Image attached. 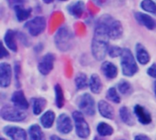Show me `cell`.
Listing matches in <instances>:
<instances>
[{"label":"cell","mask_w":156,"mask_h":140,"mask_svg":"<svg viewBox=\"0 0 156 140\" xmlns=\"http://www.w3.org/2000/svg\"><path fill=\"white\" fill-rule=\"evenodd\" d=\"M109 34L108 29L106 27V24L104 21L100 18L98 21L95 31H94V37L91 43V51L93 57L97 61H102L109 50Z\"/></svg>","instance_id":"obj_1"},{"label":"cell","mask_w":156,"mask_h":140,"mask_svg":"<svg viewBox=\"0 0 156 140\" xmlns=\"http://www.w3.org/2000/svg\"><path fill=\"white\" fill-rule=\"evenodd\" d=\"M121 58V65L123 75L128 77L133 76L138 72V66L132 51L129 49H123Z\"/></svg>","instance_id":"obj_2"},{"label":"cell","mask_w":156,"mask_h":140,"mask_svg":"<svg viewBox=\"0 0 156 140\" xmlns=\"http://www.w3.org/2000/svg\"><path fill=\"white\" fill-rule=\"evenodd\" d=\"M73 34L67 27H61L55 36V43L57 48L61 51L69 50L72 46Z\"/></svg>","instance_id":"obj_3"},{"label":"cell","mask_w":156,"mask_h":140,"mask_svg":"<svg viewBox=\"0 0 156 140\" xmlns=\"http://www.w3.org/2000/svg\"><path fill=\"white\" fill-rule=\"evenodd\" d=\"M0 115L3 120L10 122H21L27 118V114L24 110L9 105L2 106Z\"/></svg>","instance_id":"obj_4"},{"label":"cell","mask_w":156,"mask_h":140,"mask_svg":"<svg viewBox=\"0 0 156 140\" xmlns=\"http://www.w3.org/2000/svg\"><path fill=\"white\" fill-rule=\"evenodd\" d=\"M72 116L75 123L76 134L78 135V137L83 139L88 138V137L90 134V127L85 120L83 115L79 111H75L73 112Z\"/></svg>","instance_id":"obj_5"},{"label":"cell","mask_w":156,"mask_h":140,"mask_svg":"<svg viewBox=\"0 0 156 140\" xmlns=\"http://www.w3.org/2000/svg\"><path fill=\"white\" fill-rule=\"evenodd\" d=\"M101 18L106 24L110 39H120L122 37V26L120 21H118L116 19H113L110 16H103Z\"/></svg>","instance_id":"obj_6"},{"label":"cell","mask_w":156,"mask_h":140,"mask_svg":"<svg viewBox=\"0 0 156 140\" xmlns=\"http://www.w3.org/2000/svg\"><path fill=\"white\" fill-rule=\"evenodd\" d=\"M79 108L83 114H85L89 116H93L96 113L95 101H94L93 97L89 94H82L80 98Z\"/></svg>","instance_id":"obj_7"},{"label":"cell","mask_w":156,"mask_h":140,"mask_svg":"<svg viewBox=\"0 0 156 140\" xmlns=\"http://www.w3.org/2000/svg\"><path fill=\"white\" fill-rule=\"evenodd\" d=\"M25 28L27 29L31 36H38L46 28V19L43 17H36L29 20L25 25Z\"/></svg>","instance_id":"obj_8"},{"label":"cell","mask_w":156,"mask_h":140,"mask_svg":"<svg viewBox=\"0 0 156 140\" xmlns=\"http://www.w3.org/2000/svg\"><path fill=\"white\" fill-rule=\"evenodd\" d=\"M54 61H55V56L52 53L46 54L38 62V71L43 75H48L54 67Z\"/></svg>","instance_id":"obj_9"},{"label":"cell","mask_w":156,"mask_h":140,"mask_svg":"<svg viewBox=\"0 0 156 140\" xmlns=\"http://www.w3.org/2000/svg\"><path fill=\"white\" fill-rule=\"evenodd\" d=\"M73 124L70 117L66 114H61L57 120V129L61 134H69L72 131Z\"/></svg>","instance_id":"obj_10"},{"label":"cell","mask_w":156,"mask_h":140,"mask_svg":"<svg viewBox=\"0 0 156 140\" xmlns=\"http://www.w3.org/2000/svg\"><path fill=\"white\" fill-rule=\"evenodd\" d=\"M12 79V70L11 66L6 62H2L0 64V86L2 88H6L10 85Z\"/></svg>","instance_id":"obj_11"},{"label":"cell","mask_w":156,"mask_h":140,"mask_svg":"<svg viewBox=\"0 0 156 140\" xmlns=\"http://www.w3.org/2000/svg\"><path fill=\"white\" fill-rule=\"evenodd\" d=\"M4 133L11 140H27V132L18 127L7 126L4 127Z\"/></svg>","instance_id":"obj_12"},{"label":"cell","mask_w":156,"mask_h":140,"mask_svg":"<svg viewBox=\"0 0 156 140\" xmlns=\"http://www.w3.org/2000/svg\"><path fill=\"white\" fill-rule=\"evenodd\" d=\"M11 101L12 103L15 105V106L22 109V110H26L28 108L29 104L24 94V93L22 91H16L12 94L11 97Z\"/></svg>","instance_id":"obj_13"},{"label":"cell","mask_w":156,"mask_h":140,"mask_svg":"<svg viewBox=\"0 0 156 140\" xmlns=\"http://www.w3.org/2000/svg\"><path fill=\"white\" fill-rule=\"evenodd\" d=\"M134 114L137 116L139 122L142 125H149L152 122V116L150 113L142 105H135L134 107Z\"/></svg>","instance_id":"obj_14"},{"label":"cell","mask_w":156,"mask_h":140,"mask_svg":"<svg viewBox=\"0 0 156 140\" xmlns=\"http://www.w3.org/2000/svg\"><path fill=\"white\" fill-rule=\"evenodd\" d=\"M135 18L141 25L144 26L145 28H147L149 29L155 28L156 22L152 17H150L146 14L141 13V12H137V13H135Z\"/></svg>","instance_id":"obj_15"},{"label":"cell","mask_w":156,"mask_h":140,"mask_svg":"<svg viewBox=\"0 0 156 140\" xmlns=\"http://www.w3.org/2000/svg\"><path fill=\"white\" fill-rule=\"evenodd\" d=\"M98 109L102 117L107 118V119H113L114 110L112 106L106 101H103V100L100 101L98 104Z\"/></svg>","instance_id":"obj_16"},{"label":"cell","mask_w":156,"mask_h":140,"mask_svg":"<svg viewBox=\"0 0 156 140\" xmlns=\"http://www.w3.org/2000/svg\"><path fill=\"white\" fill-rule=\"evenodd\" d=\"M101 72L108 79H114L118 75L117 67L110 61H104L101 65Z\"/></svg>","instance_id":"obj_17"},{"label":"cell","mask_w":156,"mask_h":140,"mask_svg":"<svg viewBox=\"0 0 156 140\" xmlns=\"http://www.w3.org/2000/svg\"><path fill=\"white\" fill-rule=\"evenodd\" d=\"M136 58L137 61L143 65L147 64L150 61V55L147 50L142 44L136 45Z\"/></svg>","instance_id":"obj_18"},{"label":"cell","mask_w":156,"mask_h":140,"mask_svg":"<svg viewBox=\"0 0 156 140\" xmlns=\"http://www.w3.org/2000/svg\"><path fill=\"white\" fill-rule=\"evenodd\" d=\"M68 11L70 15L75 17H80L84 11V3L82 1H77L75 3L70 4L68 6Z\"/></svg>","instance_id":"obj_19"},{"label":"cell","mask_w":156,"mask_h":140,"mask_svg":"<svg viewBox=\"0 0 156 140\" xmlns=\"http://www.w3.org/2000/svg\"><path fill=\"white\" fill-rule=\"evenodd\" d=\"M4 41L9 50H11L14 52H16L17 50V46H16V36H15V32L13 30L8 29L6 31L5 38H4Z\"/></svg>","instance_id":"obj_20"},{"label":"cell","mask_w":156,"mask_h":140,"mask_svg":"<svg viewBox=\"0 0 156 140\" xmlns=\"http://www.w3.org/2000/svg\"><path fill=\"white\" fill-rule=\"evenodd\" d=\"M55 113L51 110H48L43 114V116L40 118V123L44 128H50L55 121Z\"/></svg>","instance_id":"obj_21"},{"label":"cell","mask_w":156,"mask_h":140,"mask_svg":"<svg viewBox=\"0 0 156 140\" xmlns=\"http://www.w3.org/2000/svg\"><path fill=\"white\" fill-rule=\"evenodd\" d=\"M90 89L93 94H100L101 89H102V83L101 81V78L99 77L98 74H92L90 76V82H89Z\"/></svg>","instance_id":"obj_22"},{"label":"cell","mask_w":156,"mask_h":140,"mask_svg":"<svg viewBox=\"0 0 156 140\" xmlns=\"http://www.w3.org/2000/svg\"><path fill=\"white\" fill-rule=\"evenodd\" d=\"M28 135L30 140H46L45 135L38 125H32L28 129Z\"/></svg>","instance_id":"obj_23"},{"label":"cell","mask_w":156,"mask_h":140,"mask_svg":"<svg viewBox=\"0 0 156 140\" xmlns=\"http://www.w3.org/2000/svg\"><path fill=\"white\" fill-rule=\"evenodd\" d=\"M32 102V110H33V114L35 116H38L42 113V111L44 110V108L46 107L47 105V101L44 98H33L31 100Z\"/></svg>","instance_id":"obj_24"},{"label":"cell","mask_w":156,"mask_h":140,"mask_svg":"<svg viewBox=\"0 0 156 140\" xmlns=\"http://www.w3.org/2000/svg\"><path fill=\"white\" fill-rule=\"evenodd\" d=\"M120 117L124 124H126L128 126H133L134 125L133 116L130 109L127 106H122L120 109Z\"/></svg>","instance_id":"obj_25"},{"label":"cell","mask_w":156,"mask_h":140,"mask_svg":"<svg viewBox=\"0 0 156 140\" xmlns=\"http://www.w3.org/2000/svg\"><path fill=\"white\" fill-rule=\"evenodd\" d=\"M97 131L101 137H109L113 134V128L105 122H101L97 127Z\"/></svg>","instance_id":"obj_26"},{"label":"cell","mask_w":156,"mask_h":140,"mask_svg":"<svg viewBox=\"0 0 156 140\" xmlns=\"http://www.w3.org/2000/svg\"><path fill=\"white\" fill-rule=\"evenodd\" d=\"M15 11H16V16L18 21H24L26 20L31 13L30 8H24L21 6H15Z\"/></svg>","instance_id":"obj_27"},{"label":"cell","mask_w":156,"mask_h":140,"mask_svg":"<svg viewBox=\"0 0 156 140\" xmlns=\"http://www.w3.org/2000/svg\"><path fill=\"white\" fill-rule=\"evenodd\" d=\"M55 94H56V105L58 108H62L65 104V98L63 94L62 88L59 84H56L55 86Z\"/></svg>","instance_id":"obj_28"},{"label":"cell","mask_w":156,"mask_h":140,"mask_svg":"<svg viewBox=\"0 0 156 140\" xmlns=\"http://www.w3.org/2000/svg\"><path fill=\"white\" fill-rule=\"evenodd\" d=\"M75 83L78 90L85 89L88 86V77L85 73H79L75 78Z\"/></svg>","instance_id":"obj_29"},{"label":"cell","mask_w":156,"mask_h":140,"mask_svg":"<svg viewBox=\"0 0 156 140\" xmlns=\"http://www.w3.org/2000/svg\"><path fill=\"white\" fill-rule=\"evenodd\" d=\"M141 7L146 12L156 15V3L153 0H144L141 3Z\"/></svg>","instance_id":"obj_30"},{"label":"cell","mask_w":156,"mask_h":140,"mask_svg":"<svg viewBox=\"0 0 156 140\" xmlns=\"http://www.w3.org/2000/svg\"><path fill=\"white\" fill-rule=\"evenodd\" d=\"M118 90L122 94H130L132 93V85L127 81H122L118 83Z\"/></svg>","instance_id":"obj_31"},{"label":"cell","mask_w":156,"mask_h":140,"mask_svg":"<svg viewBox=\"0 0 156 140\" xmlns=\"http://www.w3.org/2000/svg\"><path fill=\"white\" fill-rule=\"evenodd\" d=\"M107 98L110 101H112V102H113L115 104H120L121 103V97L118 94L117 90L114 87H112V88H110L108 90V92H107Z\"/></svg>","instance_id":"obj_32"},{"label":"cell","mask_w":156,"mask_h":140,"mask_svg":"<svg viewBox=\"0 0 156 140\" xmlns=\"http://www.w3.org/2000/svg\"><path fill=\"white\" fill-rule=\"evenodd\" d=\"M122 51H123V49H121L120 47H117V46H112L109 48L108 53L112 58H116V57L122 56Z\"/></svg>","instance_id":"obj_33"},{"label":"cell","mask_w":156,"mask_h":140,"mask_svg":"<svg viewBox=\"0 0 156 140\" xmlns=\"http://www.w3.org/2000/svg\"><path fill=\"white\" fill-rule=\"evenodd\" d=\"M15 75H16V86L20 87V82H19V76H20V64L18 62L15 63Z\"/></svg>","instance_id":"obj_34"},{"label":"cell","mask_w":156,"mask_h":140,"mask_svg":"<svg viewBox=\"0 0 156 140\" xmlns=\"http://www.w3.org/2000/svg\"><path fill=\"white\" fill-rule=\"evenodd\" d=\"M147 73H148V75H150L151 77L155 78L156 79V63L153 64V65L148 69Z\"/></svg>","instance_id":"obj_35"},{"label":"cell","mask_w":156,"mask_h":140,"mask_svg":"<svg viewBox=\"0 0 156 140\" xmlns=\"http://www.w3.org/2000/svg\"><path fill=\"white\" fill-rule=\"evenodd\" d=\"M134 140H151V138L149 137H147L146 135H143V134H140V135H137Z\"/></svg>","instance_id":"obj_36"},{"label":"cell","mask_w":156,"mask_h":140,"mask_svg":"<svg viewBox=\"0 0 156 140\" xmlns=\"http://www.w3.org/2000/svg\"><path fill=\"white\" fill-rule=\"evenodd\" d=\"M49 140H64V139H62V138H60L59 137H58V136H51L50 137V139Z\"/></svg>","instance_id":"obj_37"},{"label":"cell","mask_w":156,"mask_h":140,"mask_svg":"<svg viewBox=\"0 0 156 140\" xmlns=\"http://www.w3.org/2000/svg\"><path fill=\"white\" fill-rule=\"evenodd\" d=\"M6 56H8V53L5 51V47H3V54H2V58H5V57H6Z\"/></svg>","instance_id":"obj_38"},{"label":"cell","mask_w":156,"mask_h":140,"mask_svg":"<svg viewBox=\"0 0 156 140\" xmlns=\"http://www.w3.org/2000/svg\"><path fill=\"white\" fill-rule=\"evenodd\" d=\"M46 4H50V3H52L54 0H43Z\"/></svg>","instance_id":"obj_39"},{"label":"cell","mask_w":156,"mask_h":140,"mask_svg":"<svg viewBox=\"0 0 156 140\" xmlns=\"http://www.w3.org/2000/svg\"><path fill=\"white\" fill-rule=\"evenodd\" d=\"M93 140H105V139H104V138H102V137H101V138H100V137H95Z\"/></svg>","instance_id":"obj_40"},{"label":"cell","mask_w":156,"mask_h":140,"mask_svg":"<svg viewBox=\"0 0 156 140\" xmlns=\"http://www.w3.org/2000/svg\"><path fill=\"white\" fill-rule=\"evenodd\" d=\"M154 94H155V96H156V81H155V83H154Z\"/></svg>","instance_id":"obj_41"},{"label":"cell","mask_w":156,"mask_h":140,"mask_svg":"<svg viewBox=\"0 0 156 140\" xmlns=\"http://www.w3.org/2000/svg\"><path fill=\"white\" fill-rule=\"evenodd\" d=\"M1 140H6L5 138H1Z\"/></svg>","instance_id":"obj_42"},{"label":"cell","mask_w":156,"mask_h":140,"mask_svg":"<svg viewBox=\"0 0 156 140\" xmlns=\"http://www.w3.org/2000/svg\"><path fill=\"white\" fill-rule=\"evenodd\" d=\"M61 1H66V0H61Z\"/></svg>","instance_id":"obj_43"}]
</instances>
